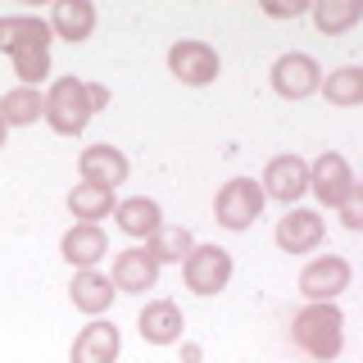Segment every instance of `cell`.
<instances>
[{"label": "cell", "instance_id": "6da1fadb", "mask_svg": "<svg viewBox=\"0 0 363 363\" xmlns=\"http://www.w3.org/2000/svg\"><path fill=\"white\" fill-rule=\"evenodd\" d=\"M291 345L313 363H332L345 350V313L336 304H304L291 318Z\"/></svg>", "mask_w": 363, "mask_h": 363}, {"label": "cell", "instance_id": "7a4b0ae2", "mask_svg": "<svg viewBox=\"0 0 363 363\" xmlns=\"http://www.w3.org/2000/svg\"><path fill=\"white\" fill-rule=\"evenodd\" d=\"M41 118L50 123V132H60V136H82L86 123L96 118L82 77H55L50 91H45V113Z\"/></svg>", "mask_w": 363, "mask_h": 363}, {"label": "cell", "instance_id": "3957f363", "mask_svg": "<svg viewBox=\"0 0 363 363\" xmlns=\"http://www.w3.org/2000/svg\"><path fill=\"white\" fill-rule=\"evenodd\" d=\"M259 213H264V186L255 177H232L213 196V218L227 232H250Z\"/></svg>", "mask_w": 363, "mask_h": 363}, {"label": "cell", "instance_id": "277c9868", "mask_svg": "<svg viewBox=\"0 0 363 363\" xmlns=\"http://www.w3.org/2000/svg\"><path fill=\"white\" fill-rule=\"evenodd\" d=\"M309 191L318 196V204H323V209H340V204H345V200L359 191L350 159L336 155V150H323V155L309 164Z\"/></svg>", "mask_w": 363, "mask_h": 363}, {"label": "cell", "instance_id": "5b68a950", "mask_svg": "<svg viewBox=\"0 0 363 363\" xmlns=\"http://www.w3.org/2000/svg\"><path fill=\"white\" fill-rule=\"evenodd\" d=\"M182 281L196 295H218L232 281V255L223 245H191V255L182 259Z\"/></svg>", "mask_w": 363, "mask_h": 363}, {"label": "cell", "instance_id": "8992f818", "mask_svg": "<svg viewBox=\"0 0 363 363\" xmlns=\"http://www.w3.org/2000/svg\"><path fill=\"white\" fill-rule=\"evenodd\" d=\"M218 68H223V60L209 41L182 37V41L168 45V73H173L182 86H209L213 77H218Z\"/></svg>", "mask_w": 363, "mask_h": 363}, {"label": "cell", "instance_id": "52a82bcc", "mask_svg": "<svg viewBox=\"0 0 363 363\" xmlns=\"http://www.w3.org/2000/svg\"><path fill=\"white\" fill-rule=\"evenodd\" d=\"M350 281H354L350 259L323 255V259H309V264H304V272H300V295L309 304H336V295L350 291Z\"/></svg>", "mask_w": 363, "mask_h": 363}, {"label": "cell", "instance_id": "ba28073f", "mask_svg": "<svg viewBox=\"0 0 363 363\" xmlns=\"http://www.w3.org/2000/svg\"><path fill=\"white\" fill-rule=\"evenodd\" d=\"M259 186H264V200H277L286 209H295V204L309 196V164L300 155H277V159H268Z\"/></svg>", "mask_w": 363, "mask_h": 363}, {"label": "cell", "instance_id": "9c48e42d", "mask_svg": "<svg viewBox=\"0 0 363 363\" xmlns=\"http://www.w3.org/2000/svg\"><path fill=\"white\" fill-rule=\"evenodd\" d=\"M318 86H323V68H318L313 55H304V50L277 55V64H272V91L281 100H309Z\"/></svg>", "mask_w": 363, "mask_h": 363}, {"label": "cell", "instance_id": "30bf717a", "mask_svg": "<svg viewBox=\"0 0 363 363\" xmlns=\"http://www.w3.org/2000/svg\"><path fill=\"white\" fill-rule=\"evenodd\" d=\"M109 281H113V291H118V295H145V291H155V281H159L155 255H150V250H141V245L118 250V255H113V268H109Z\"/></svg>", "mask_w": 363, "mask_h": 363}, {"label": "cell", "instance_id": "8fae6325", "mask_svg": "<svg viewBox=\"0 0 363 363\" xmlns=\"http://www.w3.org/2000/svg\"><path fill=\"white\" fill-rule=\"evenodd\" d=\"M327 236V223L318 209H286V218H277V232H272V241H277L286 255H309V250L323 245Z\"/></svg>", "mask_w": 363, "mask_h": 363}, {"label": "cell", "instance_id": "7c38bea8", "mask_svg": "<svg viewBox=\"0 0 363 363\" xmlns=\"http://www.w3.org/2000/svg\"><path fill=\"white\" fill-rule=\"evenodd\" d=\"M77 173H82V182H91V186H109V191H118L123 182H128L132 173V164H128V155L118 150V145H86L82 155H77Z\"/></svg>", "mask_w": 363, "mask_h": 363}, {"label": "cell", "instance_id": "4fadbf2b", "mask_svg": "<svg viewBox=\"0 0 363 363\" xmlns=\"http://www.w3.org/2000/svg\"><path fill=\"white\" fill-rule=\"evenodd\" d=\"M118 354H123L118 327L105 323V318H91L82 332H77L73 350H68V363H118Z\"/></svg>", "mask_w": 363, "mask_h": 363}, {"label": "cell", "instance_id": "5bb4252c", "mask_svg": "<svg viewBox=\"0 0 363 363\" xmlns=\"http://www.w3.org/2000/svg\"><path fill=\"white\" fill-rule=\"evenodd\" d=\"M136 332H141L145 345H177L182 332H186V318L173 300H145L141 318H136Z\"/></svg>", "mask_w": 363, "mask_h": 363}, {"label": "cell", "instance_id": "9a60e30c", "mask_svg": "<svg viewBox=\"0 0 363 363\" xmlns=\"http://www.w3.org/2000/svg\"><path fill=\"white\" fill-rule=\"evenodd\" d=\"M68 300H73V309H77V313H86V318H105V313H109V304L118 300V291H113V281L105 277V272L82 268V272H73V281H68Z\"/></svg>", "mask_w": 363, "mask_h": 363}, {"label": "cell", "instance_id": "2e32d148", "mask_svg": "<svg viewBox=\"0 0 363 363\" xmlns=\"http://www.w3.org/2000/svg\"><path fill=\"white\" fill-rule=\"evenodd\" d=\"M113 223H118V232L132 236V241H150L159 227H164V209H159V200H150V196H132V200L113 204Z\"/></svg>", "mask_w": 363, "mask_h": 363}, {"label": "cell", "instance_id": "e0dca14e", "mask_svg": "<svg viewBox=\"0 0 363 363\" xmlns=\"http://www.w3.org/2000/svg\"><path fill=\"white\" fill-rule=\"evenodd\" d=\"M60 255L82 272V268H96L100 259L109 255V241H105V232H100L96 223H73L64 232V241H60Z\"/></svg>", "mask_w": 363, "mask_h": 363}, {"label": "cell", "instance_id": "ac0fdd59", "mask_svg": "<svg viewBox=\"0 0 363 363\" xmlns=\"http://www.w3.org/2000/svg\"><path fill=\"white\" fill-rule=\"evenodd\" d=\"M45 23H50V37H64L68 45H82L96 32V5L91 0H60Z\"/></svg>", "mask_w": 363, "mask_h": 363}, {"label": "cell", "instance_id": "d6986e66", "mask_svg": "<svg viewBox=\"0 0 363 363\" xmlns=\"http://www.w3.org/2000/svg\"><path fill=\"white\" fill-rule=\"evenodd\" d=\"M50 45V23L37 14H0V55H14L23 45Z\"/></svg>", "mask_w": 363, "mask_h": 363}, {"label": "cell", "instance_id": "ffe728a7", "mask_svg": "<svg viewBox=\"0 0 363 363\" xmlns=\"http://www.w3.org/2000/svg\"><path fill=\"white\" fill-rule=\"evenodd\" d=\"M113 191L109 186H91V182H77L73 191H68V213H73L77 223H96L100 227V218H109L113 213Z\"/></svg>", "mask_w": 363, "mask_h": 363}, {"label": "cell", "instance_id": "44dd1931", "mask_svg": "<svg viewBox=\"0 0 363 363\" xmlns=\"http://www.w3.org/2000/svg\"><path fill=\"white\" fill-rule=\"evenodd\" d=\"M41 113H45V96L32 86H14L0 96V123L5 128H32Z\"/></svg>", "mask_w": 363, "mask_h": 363}, {"label": "cell", "instance_id": "7402d4cb", "mask_svg": "<svg viewBox=\"0 0 363 363\" xmlns=\"http://www.w3.org/2000/svg\"><path fill=\"white\" fill-rule=\"evenodd\" d=\"M309 18L323 37H345L359 23V5L354 0H318V5H309Z\"/></svg>", "mask_w": 363, "mask_h": 363}, {"label": "cell", "instance_id": "603a6c76", "mask_svg": "<svg viewBox=\"0 0 363 363\" xmlns=\"http://www.w3.org/2000/svg\"><path fill=\"white\" fill-rule=\"evenodd\" d=\"M318 91L327 96V105L354 109V105H363V68H354V64L336 68V73H327V82L318 86Z\"/></svg>", "mask_w": 363, "mask_h": 363}, {"label": "cell", "instance_id": "cb8c5ba5", "mask_svg": "<svg viewBox=\"0 0 363 363\" xmlns=\"http://www.w3.org/2000/svg\"><path fill=\"white\" fill-rule=\"evenodd\" d=\"M191 245H196V236H191L186 227H177V223H164L150 241H145V250L155 255L159 268H164V264H182V259L191 255Z\"/></svg>", "mask_w": 363, "mask_h": 363}, {"label": "cell", "instance_id": "d4e9b609", "mask_svg": "<svg viewBox=\"0 0 363 363\" xmlns=\"http://www.w3.org/2000/svg\"><path fill=\"white\" fill-rule=\"evenodd\" d=\"M14 60V77H18V86H32V91H41V82L50 77V45H23V50L9 55Z\"/></svg>", "mask_w": 363, "mask_h": 363}, {"label": "cell", "instance_id": "484cf974", "mask_svg": "<svg viewBox=\"0 0 363 363\" xmlns=\"http://www.w3.org/2000/svg\"><path fill=\"white\" fill-rule=\"evenodd\" d=\"M340 223H345L350 227V232H359V227H363V191H354V196H350L345 204H340Z\"/></svg>", "mask_w": 363, "mask_h": 363}, {"label": "cell", "instance_id": "4316f807", "mask_svg": "<svg viewBox=\"0 0 363 363\" xmlns=\"http://www.w3.org/2000/svg\"><path fill=\"white\" fill-rule=\"evenodd\" d=\"M264 14L268 18H300L304 5H300V0H291V5H264Z\"/></svg>", "mask_w": 363, "mask_h": 363}, {"label": "cell", "instance_id": "83f0119b", "mask_svg": "<svg viewBox=\"0 0 363 363\" xmlns=\"http://www.w3.org/2000/svg\"><path fill=\"white\" fill-rule=\"evenodd\" d=\"M86 100H91V109H105L109 105V86L105 82H86Z\"/></svg>", "mask_w": 363, "mask_h": 363}, {"label": "cell", "instance_id": "f1b7e54d", "mask_svg": "<svg viewBox=\"0 0 363 363\" xmlns=\"http://www.w3.org/2000/svg\"><path fill=\"white\" fill-rule=\"evenodd\" d=\"M182 363H204V350L196 345V340H186V345H182Z\"/></svg>", "mask_w": 363, "mask_h": 363}, {"label": "cell", "instance_id": "f546056e", "mask_svg": "<svg viewBox=\"0 0 363 363\" xmlns=\"http://www.w3.org/2000/svg\"><path fill=\"white\" fill-rule=\"evenodd\" d=\"M5 141H9V128H5V123H0V150H5Z\"/></svg>", "mask_w": 363, "mask_h": 363}]
</instances>
